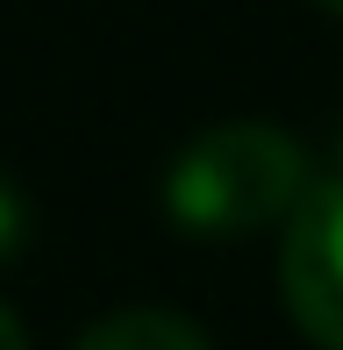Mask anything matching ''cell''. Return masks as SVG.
Masks as SVG:
<instances>
[{"label": "cell", "instance_id": "6da1fadb", "mask_svg": "<svg viewBox=\"0 0 343 350\" xmlns=\"http://www.w3.org/2000/svg\"><path fill=\"white\" fill-rule=\"evenodd\" d=\"M307 193L301 143L272 122H222L200 129L165 172V215L193 236H251L293 215Z\"/></svg>", "mask_w": 343, "mask_h": 350}, {"label": "cell", "instance_id": "7a4b0ae2", "mask_svg": "<svg viewBox=\"0 0 343 350\" xmlns=\"http://www.w3.org/2000/svg\"><path fill=\"white\" fill-rule=\"evenodd\" d=\"M279 300L315 350H343V179L293 200L279 236Z\"/></svg>", "mask_w": 343, "mask_h": 350}, {"label": "cell", "instance_id": "3957f363", "mask_svg": "<svg viewBox=\"0 0 343 350\" xmlns=\"http://www.w3.org/2000/svg\"><path fill=\"white\" fill-rule=\"evenodd\" d=\"M72 350H215V343L200 336V322H186V314H172V308H115Z\"/></svg>", "mask_w": 343, "mask_h": 350}, {"label": "cell", "instance_id": "277c9868", "mask_svg": "<svg viewBox=\"0 0 343 350\" xmlns=\"http://www.w3.org/2000/svg\"><path fill=\"white\" fill-rule=\"evenodd\" d=\"M22 243H29V200H22V186L0 172V265H8Z\"/></svg>", "mask_w": 343, "mask_h": 350}, {"label": "cell", "instance_id": "5b68a950", "mask_svg": "<svg viewBox=\"0 0 343 350\" xmlns=\"http://www.w3.org/2000/svg\"><path fill=\"white\" fill-rule=\"evenodd\" d=\"M0 350H29V336H22V322H14L8 308H0Z\"/></svg>", "mask_w": 343, "mask_h": 350}, {"label": "cell", "instance_id": "8992f818", "mask_svg": "<svg viewBox=\"0 0 343 350\" xmlns=\"http://www.w3.org/2000/svg\"><path fill=\"white\" fill-rule=\"evenodd\" d=\"M315 8H329V14H343V0H315Z\"/></svg>", "mask_w": 343, "mask_h": 350}]
</instances>
